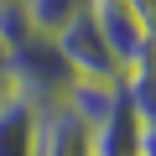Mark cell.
Segmentation results:
<instances>
[{
	"label": "cell",
	"mask_w": 156,
	"mask_h": 156,
	"mask_svg": "<svg viewBox=\"0 0 156 156\" xmlns=\"http://www.w3.org/2000/svg\"><path fill=\"white\" fill-rule=\"evenodd\" d=\"M140 156H156V125L140 130Z\"/></svg>",
	"instance_id": "cell-10"
},
{
	"label": "cell",
	"mask_w": 156,
	"mask_h": 156,
	"mask_svg": "<svg viewBox=\"0 0 156 156\" xmlns=\"http://www.w3.org/2000/svg\"><path fill=\"white\" fill-rule=\"evenodd\" d=\"M52 42H57V52H62V62H68V73H73V83H89V89H125V68L115 62V52H109V42L99 37V26H94L89 11L73 16L62 31H52Z\"/></svg>",
	"instance_id": "cell-1"
},
{
	"label": "cell",
	"mask_w": 156,
	"mask_h": 156,
	"mask_svg": "<svg viewBox=\"0 0 156 156\" xmlns=\"http://www.w3.org/2000/svg\"><path fill=\"white\" fill-rule=\"evenodd\" d=\"M125 99L140 115V125H156V57H146L140 68L125 73Z\"/></svg>",
	"instance_id": "cell-7"
},
{
	"label": "cell",
	"mask_w": 156,
	"mask_h": 156,
	"mask_svg": "<svg viewBox=\"0 0 156 156\" xmlns=\"http://www.w3.org/2000/svg\"><path fill=\"white\" fill-rule=\"evenodd\" d=\"M0 156H37V104L21 94L0 104Z\"/></svg>",
	"instance_id": "cell-5"
},
{
	"label": "cell",
	"mask_w": 156,
	"mask_h": 156,
	"mask_svg": "<svg viewBox=\"0 0 156 156\" xmlns=\"http://www.w3.org/2000/svg\"><path fill=\"white\" fill-rule=\"evenodd\" d=\"M16 5L26 11V21H31L42 37H52V31H62L73 16H83L89 0H16Z\"/></svg>",
	"instance_id": "cell-6"
},
{
	"label": "cell",
	"mask_w": 156,
	"mask_h": 156,
	"mask_svg": "<svg viewBox=\"0 0 156 156\" xmlns=\"http://www.w3.org/2000/svg\"><path fill=\"white\" fill-rule=\"evenodd\" d=\"M37 156H94L89 120L68 104L37 109Z\"/></svg>",
	"instance_id": "cell-3"
},
{
	"label": "cell",
	"mask_w": 156,
	"mask_h": 156,
	"mask_svg": "<svg viewBox=\"0 0 156 156\" xmlns=\"http://www.w3.org/2000/svg\"><path fill=\"white\" fill-rule=\"evenodd\" d=\"M151 57H156V47H151Z\"/></svg>",
	"instance_id": "cell-11"
},
{
	"label": "cell",
	"mask_w": 156,
	"mask_h": 156,
	"mask_svg": "<svg viewBox=\"0 0 156 156\" xmlns=\"http://www.w3.org/2000/svg\"><path fill=\"white\" fill-rule=\"evenodd\" d=\"M89 16H94L99 37L109 42V52H115V62L125 73L151 57V37H146V26L135 21V11L125 5V0H89Z\"/></svg>",
	"instance_id": "cell-2"
},
{
	"label": "cell",
	"mask_w": 156,
	"mask_h": 156,
	"mask_svg": "<svg viewBox=\"0 0 156 156\" xmlns=\"http://www.w3.org/2000/svg\"><path fill=\"white\" fill-rule=\"evenodd\" d=\"M140 115L130 109V99L120 94L99 120H89V140H94V156H140Z\"/></svg>",
	"instance_id": "cell-4"
},
{
	"label": "cell",
	"mask_w": 156,
	"mask_h": 156,
	"mask_svg": "<svg viewBox=\"0 0 156 156\" xmlns=\"http://www.w3.org/2000/svg\"><path fill=\"white\" fill-rule=\"evenodd\" d=\"M16 99V73H11V42L0 37V104Z\"/></svg>",
	"instance_id": "cell-8"
},
{
	"label": "cell",
	"mask_w": 156,
	"mask_h": 156,
	"mask_svg": "<svg viewBox=\"0 0 156 156\" xmlns=\"http://www.w3.org/2000/svg\"><path fill=\"white\" fill-rule=\"evenodd\" d=\"M125 5L135 11V21L146 26V37H151V47H156V0H125Z\"/></svg>",
	"instance_id": "cell-9"
}]
</instances>
